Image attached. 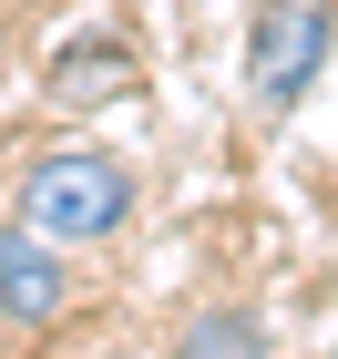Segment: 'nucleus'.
<instances>
[{
  "mask_svg": "<svg viewBox=\"0 0 338 359\" xmlns=\"http://www.w3.org/2000/svg\"><path fill=\"white\" fill-rule=\"evenodd\" d=\"M103 93H134V52H123L113 31H83V41L52 62V103H103Z\"/></svg>",
  "mask_w": 338,
  "mask_h": 359,
  "instance_id": "4",
  "label": "nucleus"
},
{
  "mask_svg": "<svg viewBox=\"0 0 338 359\" xmlns=\"http://www.w3.org/2000/svg\"><path fill=\"white\" fill-rule=\"evenodd\" d=\"M338 52V0H256L246 21V103L256 113H297L308 83Z\"/></svg>",
  "mask_w": 338,
  "mask_h": 359,
  "instance_id": "2",
  "label": "nucleus"
},
{
  "mask_svg": "<svg viewBox=\"0 0 338 359\" xmlns=\"http://www.w3.org/2000/svg\"><path fill=\"white\" fill-rule=\"evenodd\" d=\"M21 216L52 236V247H103L134 216V165H113L103 144H62L21 175Z\"/></svg>",
  "mask_w": 338,
  "mask_h": 359,
  "instance_id": "1",
  "label": "nucleus"
},
{
  "mask_svg": "<svg viewBox=\"0 0 338 359\" xmlns=\"http://www.w3.org/2000/svg\"><path fill=\"white\" fill-rule=\"evenodd\" d=\"M62 308H72L62 247H52L31 216H10V226H0V318H10V329H52Z\"/></svg>",
  "mask_w": 338,
  "mask_h": 359,
  "instance_id": "3",
  "label": "nucleus"
},
{
  "mask_svg": "<svg viewBox=\"0 0 338 359\" xmlns=\"http://www.w3.org/2000/svg\"><path fill=\"white\" fill-rule=\"evenodd\" d=\"M174 359H267V318L256 308H205L195 329L174 339Z\"/></svg>",
  "mask_w": 338,
  "mask_h": 359,
  "instance_id": "5",
  "label": "nucleus"
}]
</instances>
